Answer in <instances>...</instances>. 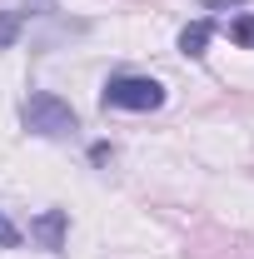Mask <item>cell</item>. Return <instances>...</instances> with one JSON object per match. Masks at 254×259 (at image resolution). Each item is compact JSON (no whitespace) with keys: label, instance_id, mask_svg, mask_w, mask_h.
<instances>
[{"label":"cell","instance_id":"1","mask_svg":"<svg viewBox=\"0 0 254 259\" xmlns=\"http://www.w3.org/2000/svg\"><path fill=\"white\" fill-rule=\"evenodd\" d=\"M20 120H25V130L40 135V140H65V135L80 130V115H75L70 100H60L55 90H35V95L20 105Z\"/></svg>","mask_w":254,"mask_h":259},{"label":"cell","instance_id":"2","mask_svg":"<svg viewBox=\"0 0 254 259\" xmlns=\"http://www.w3.org/2000/svg\"><path fill=\"white\" fill-rule=\"evenodd\" d=\"M100 105L105 110H159L164 105V85L150 80V75H110Z\"/></svg>","mask_w":254,"mask_h":259},{"label":"cell","instance_id":"3","mask_svg":"<svg viewBox=\"0 0 254 259\" xmlns=\"http://www.w3.org/2000/svg\"><path fill=\"white\" fill-rule=\"evenodd\" d=\"M65 229H70V209H40L30 220V239H40V249L65 254Z\"/></svg>","mask_w":254,"mask_h":259},{"label":"cell","instance_id":"4","mask_svg":"<svg viewBox=\"0 0 254 259\" xmlns=\"http://www.w3.org/2000/svg\"><path fill=\"white\" fill-rule=\"evenodd\" d=\"M209 40H215V20H194V25H185V30H180V55L199 60Z\"/></svg>","mask_w":254,"mask_h":259},{"label":"cell","instance_id":"5","mask_svg":"<svg viewBox=\"0 0 254 259\" xmlns=\"http://www.w3.org/2000/svg\"><path fill=\"white\" fill-rule=\"evenodd\" d=\"M25 30V10H0V50H10Z\"/></svg>","mask_w":254,"mask_h":259},{"label":"cell","instance_id":"6","mask_svg":"<svg viewBox=\"0 0 254 259\" xmlns=\"http://www.w3.org/2000/svg\"><path fill=\"white\" fill-rule=\"evenodd\" d=\"M229 40H234L239 50H254V15H234V20H229Z\"/></svg>","mask_w":254,"mask_h":259},{"label":"cell","instance_id":"7","mask_svg":"<svg viewBox=\"0 0 254 259\" xmlns=\"http://www.w3.org/2000/svg\"><path fill=\"white\" fill-rule=\"evenodd\" d=\"M20 244H25V234L10 225V220H5V209H0V249H20Z\"/></svg>","mask_w":254,"mask_h":259},{"label":"cell","instance_id":"8","mask_svg":"<svg viewBox=\"0 0 254 259\" xmlns=\"http://www.w3.org/2000/svg\"><path fill=\"white\" fill-rule=\"evenodd\" d=\"M55 10V0H25V15H50Z\"/></svg>","mask_w":254,"mask_h":259},{"label":"cell","instance_id":"9","mask_svg":"<svg viewBox=\"0 0 254 259\" xmlns=\"http://www.w3.org/2000/svg\"><path fill=\"white\" fill-rule=\"evenodd\" d=\"M90 160H95V164L110 160V145H105V140H100V145H90Z\"/></svg>","mask_w":254,"mask_h":259},{"label":"cell","instance_id":"10","mask_svg":"<svg viewBox=\"0 0 254 259\" xmlns=\"http://www.w3.org/2000/svg\"><path fill=\"white\" fill-rule=\"evenodd\" d=\"M224 5H244V0H204V10H224Z\"/></svg>","mask_w":254,"mask_h":259}]
</instances>
